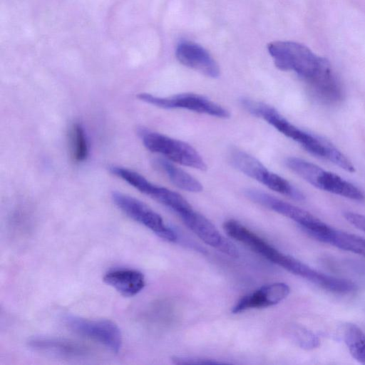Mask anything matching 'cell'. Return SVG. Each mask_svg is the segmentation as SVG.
Returning a JSON list of instances; mask_svg holds the SVG:
<instances>
[{"instance_id":"cell-8","label":"cell","mask_w":365,"mask_h":365,"mask_svg":"<svg viewBox=\"0 0 365 365\" xmlns=\"http://www.w3.org/2000/svg\"><path fill=\"white\" fill-rule=\"evenodd\" d=\"M67 327L74 332L98 341L113 352L122 346V334L118 325L108 319L92 320L76 316L65 318Z\"/></svg>"},{"instance_id":"cell-3","label":"cell","mask_w":365,"mask_h":365,"mask_svg":"<svg viewBox=\"0 0 365 365\" xmlns=\"http://www.w3.org/2000/svg\"><path fill=\"white\" fill-rule=\"evenodd\" d=\"M240 103L249 113L266 120L279 132L299 143L307 152L312 153L317 148L320 138L299 129L273 107L247 98H242Z\"/></svg>"},{"instance_id":"cell-18","label":"cell","mask_w":365,"mask_h":365,"mask_svg":"<svg viewBox=\"0 0 365 365\" xmlns=\"http://www.w3.org/2000/svg\"><path fill=\"white\" fill-rule=\"evenodd\" d=\"M344 342L353 358L365 364V334L356 325L348 324L344 330Z\"/></svg>"},{"instance_id":"cell-13","label":"cell","mask_w":365,"mask_h":365,"mask_svg":"<svg viewBox=\"0 0 365 365\" xmlns=\"http://www.w3.org/2000/svg\"><path fill=\"white\" fill-rule=\"evenodd\" d=\"M32 349L63 358H81L90 354L86 345L70 339L55 337H34L29 341Z\"/></svg>"},{"instance_id":"cell-11","label":"cell","mask_w":365,"mask_h":365,"mask_svg":"<svg viewBox=\"0 0 365 365\" xmlns=\"http://www.w3.org/2000/svg\"><path fill=\"white\" fill-rule=\"evenodd\" d=\"M231 164L238 170L264 185L277 191L282 185L283 178L270 172L257 159L238 148H232L229 153Z\"/></svg>"},{"instance_id":"cell-6","label":"cell","mask_w":365,"mask_h":365,"mask_svg":"<svg viewBox=\"0 0 365 365\" xmlns=\"http://www.w3.org/2000/svg\"><path fill=\"white\" fill-rule=\"evenodd\" d=\"M252 201L281 214L298 223L312 237L325 230L328 225L307 211L254 189L245 191Z\"/></svg>"},{"instance_id":"cell-17","label":"cell","mask_w":365,"mask_h":365,"mask_svg":"<svg viewBox=\"0 0 365 365\" xmlns=\"http://www.w3.org/2000/svg\"><path fill=\"white\" fill-rule=\"evenodd\" d=\"M158 167L167 175L173 184L178 188L191 192L202 190V184L185 170L179 168L167 159H158Z\"/></svg>"},{"instance_id":"cell-4","label":"cell","mask_w":365,"mask_h":365,"mask_svg":"<svg viewBox=\"0 0 365 365\" xmlns=\"http://www.w3.org/2000/svg\"><path fill=\"white\" fill-rule=\"evenodd\" d=\"M112 199L116 206L132 220L169 242L177 240L175 232L168 227L162 217L139 200L120 192H113Z\"/></svg>"},{"instance_id":"cell-10","label":"cell","mask_w":365,"mask_h":365,"mask_svg":"<svg viewBox=\"0 0 365 365\" xmlns=\"http://www.w3.org/2000/svg\"><path fill=\"white\" fill-rule=\"evenodd\" d=\"M178 61L190 68L212 78L220 76V68L210 53L200 45L190 41H180L176 48Z\"/></svg>"},{"instance_id":"cell-16","label":"cell","mask_w":365,"mask_h":365,"mask_svg":"<svg viewBox=\"0 0 365 365\" xmlns=\"http://www.w3.org/2000/svg\"><path fill=\"white\" fill-rule=\"evenodd\" d=\"M314 238L341 250L365 257V239L356 235L335 230L329 226L325 231Z\"/></svg>"},{"instance_id":"cell-12","label":"cell","mask_w":365,"mask_h":365,"mask_svg":"<svg viewBox=\"0 0 365 365\" xmlns=\"http://www.w3.org/2000/svg\"><path fill=\"white\" fill-rule=\"evenodd\" d=\"M289 292V287L284 282L264 285L255 292L242 297L233 307L232 312L237 314L250 309H259L276 305L284 300Z\"/></svg>"},{"instance_id":"cell-14","label":"cell","mask_w":365,"mask_h":365,"mask_svg":"<svg viewBox=\"0 0 365 365\" xmlns=\"http://www.w3.org/2000/svg\"><path fill=\"white\" fill-rule=\"evenodd\" d=\"M103 281L125 297L137 294L143 289L145 284L143 273L130 269L110 271L104 275Z\"/></svg>"},{"instance_id":"cell-22","label":"cell","mask_w":365,"mask_h":365,"mask_svg":"<svg viewBox=\"0 0 365 365\" xmlns=\"http://www.w3.org/2000/svg\"><path fill=\"white\" fill-rule=\"evenodd\" d=\"M344 217L353 226L365 232V215L346 212L344 213Z\"/></svg>"},{"instance_id":"cell-1","label":"cell","mask_w":365,"mask_h":365,"mask_svg":"<svg viewBox=\"0 0 365 365\" xmlns=\"http://www.w3.org/2000/svg\"><path fill=\"white\" fill-rule=\"evenodd\" d=\"M267 50L277 68L295 72L310 89L321 86L334 74L327 58L302 43L276 41L267 45Z\"/></svg>"},{"instance_id":"cell-15","label":"cell","mask_w":365,"mask_h":365,"mask_svg":"<svg viewBox=\"0 0 365 365\" xmlns=\"http://www.w3.org/2000/svg\"><path fill=\"white\" fill-rule=\"evenodd\" d=\"M316 187L353 200L363 201L364 192L352 183L338 175L324 170L320 173Z\"/></svg>"},{"instance_id":"cell-21","label":"cell","mask_w":365,"mask_h":365,"mask_svg":"<svg viewBox=\"0 0 365 365\" xmlns=\"http://www.w3.org/2000/svg\"><path fill=\"white\" fill-rule=\"evenodd\" d=\"M173 361L176 364H220L224 362L217 361L212 359L188 357V356H174Z\"/></svg>"},{"instance_id":"cell-9","label":"cell","mask_w":365,"mask_h":365,"mask_svg":"<svg viewBox=\"0 0 365 365\" xmlns=\"http://www.w3.org/2000/svg\"><path fill=\"white\" fill-rule=\"evenodd\" d=\"M179 216L184 224L205 244L230 257H238V250L234 245L226 240L202 215L191 209Z\"/></svg>"},{"instance_id":"cell-7","label":"cell","mask_w":365,"mask_h":365,"mask_svg":"<svg viewBox=\"0 0 365 365\" xmlns=\"http://www.w3.org/2000/svg\"><path fill=\"white\" fill-rule=\"evenodd\" d=\"M138 98L149 104L165 109L184 108L220 118L230 117L229 111L205 96L195 93H182L169 97H159L142 93Z\"/></svg>"},{"instance_id":"cell-2","label":"cell","mask_w":365,"mask_h":365,"mask_svg":"<svg viewBox=\"0 0 365 365\" xmlns=\"http://www.w3.org/2000/svg\"><path fill=\"white\" fill-rule=\"evenodd\" d=\"M138 133L144 146L150 151L185 166L200 170L207 169L202 156L187 143L143 128Z\"/></svg>"},{"instance_id":"cell-20","label":"cell","mask_w":365,"mask_h":365,"mask_svg":"<svg viewBox=\"0 0 365 365\" xmlns=\"http://www.w3.org/2000/svg\"><path fill=\"white\" fill-rule=\"evenodd\" d=\"M288 336L299 346L305 349L317 347L319 340L312 331L299 325H291L287 330Z\"/></svg>"},{"instance_id":"cell-19","label":"cell","mask_w":365,"mask_h":365,"mask_svg":"<svg viewBox=\"0 0 365 365\" xmlns=\"http://www.w3.org/2000/svg\"><path fill=\"white\" fill-rule=\"evenodd\" d=\"M72 156L75 161L83 162L88 155V143L83 128L78 123L71 130Z\"/></svg>"},{"instance_id":"cell-5","label":"cell","mask_w":365,"mask_h":365,"mask_svg":"<svg viewBox=\"0 0 365 365\" xmlns=\"http://www.w3.org/2000/svg\"><path fill=\"white\" fill-rule=\"evenodd\" d=\"M112 173L178 215L192 209L190 204L178 192L155 185L133 170L120 166H114L112 168Z\"/></svg>"}]
</instances>
